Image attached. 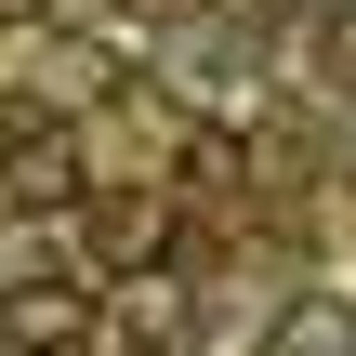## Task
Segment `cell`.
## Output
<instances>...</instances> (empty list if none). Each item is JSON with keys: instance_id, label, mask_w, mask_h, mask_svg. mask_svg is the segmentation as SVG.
Wrapping results in <instances>:
<instances>
[{"instance_id": "6da1fadb", "label": "cell", "mask_w": 356, "mask_h": 356, "mask_svg": "<svg viewBox=\"0 0 356 356\" xmlns=\"http://www.w3.org/2000/svg\"><path fill=\"white\" fill-rule=\"evenodd\" d=\"M79 330H92L79 291H13V304H0V343H13V356H66Z\"/></svg>"}, {"instance_id": "7a4b0ae2", "label": "cell", "mask_w": 356, "mask_h": 356, "mask_svg": "<svg viewBox=\"0 0 356 356\" xmlns=\"http://www.w3.org/2000/svg\"><path fill=\"white\" fill-rule=\"evenodd\" d=\"M0 185H13V198H40V211H53V198H66V185H79V145H66V132H26V145H13V172H0Z\"/></svg>"}, {"instance_id": "3957f363", "label": "cell", "mask_w": 356, "mask_h": 356, "mask_svg": "<svg viewBox=\"0 0 356 356\" xmlns=\"http://www.w3.org/2000/svg\"><path fill=\"white\" fill-rule=\"evenodd\" d=\"M304 53H317V79H343V92H356V0H343V13H317Z\"/></svg>"}, {"instance_id": "277c9868", "label": "cell", "mask_w": 356, "mask_h": 356, "mask_svg": "<svg viewBox=\"0 0 356 356\" xmlns=\"http://www.w3.org/2000/svg\"><path fill=\"white\" fill-rule=\"evenodd\" d=\"M13 145H26V119H13V106H0V172H13Z\"/></svg>"}, {"instance_id": "5b68a950", "label": "cell", "mask_w": 356, "mask_h": 356, "mask_svg": "<svg viewBox=\"0 0 356 356\" xmlns=\"http://www.w3.org/2000/svg\"><path fill=\"white\" fill-rule=\"evenodd\" d=\"M0 13H40V0H0Z\"/></svg>"}]
</instances>
